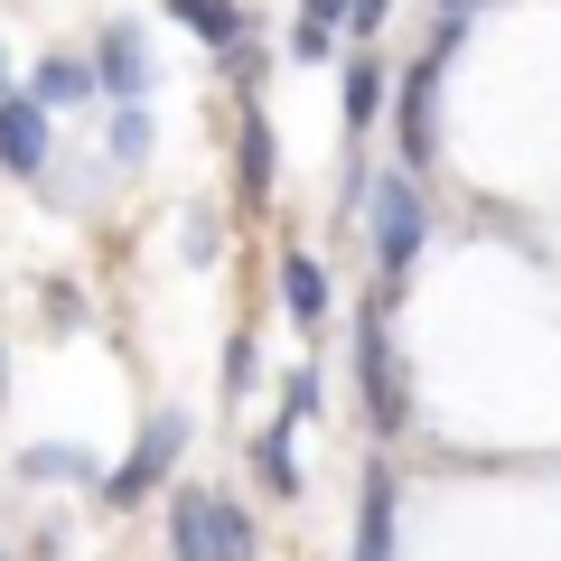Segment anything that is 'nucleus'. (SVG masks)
Listing matches in <instances>:
<instances>
[{"mask_svg": "<svg viewBox=\"0 0 561 561\" xmlns=\"http://www.w3.org/2000/svg\"><path fill=\"white\" fill-rule=\"evenodd\" d=\"M383 20H393V0H356V10H346V28H356V38H375Z\"/></svg>", "mask_w": 561, "mask_h": 561, "instance_id": "obj_20", "label": "nucleus"}, {"mask_svg": "<svg viewBox=\"0 0 561 561\" xmlns=\"http://www.w3.org/2000/svg\"><path fill=\"white\" fill-rule=\"evenodd\" d=\"M290 57H300V66H337V28L300 20V28H290Z\"/></svg>", "mask_w": 561, "mask_h": 561, "instance_id": "obj_18", "label": "nucleus"}, {"mask_svg": "<svg viewBox=\"0 0 561 561\" xmlns=\"http://www.w3.org/2000/svg\"><path fill=\"white\" fill-rule=\"evenodd\" d=\"M253 468H262V486H272V496H300V459H290V421H272V431L253 440Z\"/></svg>", "mask_w": 561, "mask_h": 561, "instance_id": "obj_13", "label": "nucleus"}, {"mask_svg": "<svg viewBox=\"0 0 561 561\" xmlns=\"http://www.w3.org/2000/svg\"><path fill=\"white\" fill-rule=\"evenodd\" d=\"M319 402H328V393H319V365H290V375H280V421H290V431H300Z\"/></svg>", "mask_w": 561, "mask_h": 561, "instance_id": "obj_16", "label": "nucleus"}, {"mask_svg": "<svg viewBox=\"0 0 561 561\" xmlns=\"http://www.w3.org/2000/svg\"><path fill=\"white\" fill-rule=\"evenodd\" d=\"M459 38L468 28H431V47H421V57L402 66V84H393V150H402L412 179L440 160V76H449V57H459Z\"/></svg>", "mask_w": 561, "mask_h": 561, "instance_id": "obj_2", "label": "nucleus"}, {"mask_svg": "<svg viewBox=\"0 0 561 561\" xmlns=\"http://www.w3.org/2000/svg\"><path fill=\"white\" fill-rule=\"evenodd\" d=\"M253 375H262V346L253 337H225V402L253 393Z\"/></svg>", "mask_w": 561, "mask_h": 561, "instance_id": "obj_17", "label": "nucleus"}, {"mask_svg": "<svg viewBox=\"0 0 561 561\" xmlns=\"http://www.w3.org/2000/svg\"><path fill=\"white\" fill-rule=\"evenodd\" d=\"M47 150H57L47 103H38V94H0V169H10V179H38Z\"/></svg>", "mask_w": 561, "mask_h": 561, "instance_id": "obj_6", "label": "nucleus"}, {"mask_svg": "<svg viewBox=\"0 0 561 561\" xmlns=\"http://www.w3.org/2000/svg\"><path fill=\"white\" fill-rule=\"evenodd\" d=\"M169 20L197 28L216 57H234V47H243V0H169Z\"/></svg>", "mask_w": 561, "mask_h": 561, "instance_id": "obj_12", "label": "nucleus"}, {"mask_svg": "<svg viewBox=\"0 0 561 561\" xmlns=\"http://www.w3.org/2000/svg\"><path fill=\"white\" fill-rule=\"evenodd\" d=\"M28 94H38L47 113H57V103H84V94H94V66H84V57H47V66H38V84H28Z\"/></svg>", "mask_w": 561, "mask_h": 561, "instance_id": "obj_14", "label": "nucleus"}, {"mask_svg": "<svg viewBox=\"0 0 561 561\" xmlns=\"http://www.w3.org/2000/svg\"><path fill=\"white\" fill-rule=\"evenodd\" d=\"M393 534H402V486L383 459H365L356 478V561H393Z\"/></svg>", "mask_w": 561, "mask_h": 561, "instance_id": "obj_7", "label": "nucleus"}, {"mask_svg": "<svg viewBox=\"0 0 561 561\" xmlns=\"http://www.w3.org/2000/svg\"><path fill=\"white\" fill-rule=\"evenodd\" d=\"M187 440H197V421H187V412H150V421H140V440H131V459L103 478V505H150L160 478L187 459Z\"/></svg>", "mask_w": 561, "mask_h": 561, "instance_id": "obj_5", "label": "nucleus"}, {"mask_svg": "<svg viewBox=\"0 0 561 561\" xmlns=\"http://www.w3.org/2000/svg\"><path fill=\"white\" fill-rule=\"evenodd\" d=\"M187 262H216V216H187Z\"/></svg>", "mask_w": 561, "mask_h": 561, "instance_id": "obj_21", "label": "nucleus"}, {"mask_svg": "<svg viewBox=\"0 0 561 561\" xmlns=\"http://www.w3.org/2000/svg\"><path fill=\"white\" fill-rule=\"evenodd\" d=\"M478 10H496V0H440V28H468Z\"/></svg>", "mask_w": 561, "mask_h": 561, "instance_id": "obj_23", "label": "nucleus"}, {"mask_svg": "<svg viewBox=\"0 0 561 561\" xmlns=\"http://www.w3.org/2000/svg\"><path fill=\"white\" fill-rule=\"evenodd\" d=\"M28 478H84L76 449H28Z\"/></svg>", "mask_w": 561, "mask_h": 561, "instance_id": "obj_19", "label": "nucleus"}, {"mask_svg": "<svg viewBox=\"0 0 561 561\" xmlns=\"http://www.w3.org/2000/svg\"><path fill=\"white\" fill-rule=\"evenodd\" d=\"M346 66V140H365L383 122V84H393V66L383 57H337Z\"/></svg>", "mask_w": 561, "mask_h": 561, "instance_id": "obj_11", "label": "nucleus"}, {"mask_svg": "<svg viewBox=\"0 0 561 561\" xmlns=\"http://www.w3.org/2000/svg\"><path fill=\"white\" fill-rule=\"evenodd\" d=\"M365 253H375V280H383V300L402 290V272L421 262V243H431V197H421L412 169H383L375 187H365Z\"/></svg>", "mask_w": 561, "mask_h": 561, "instance_id": "obj_1", "label": "nucleus"}, {"mask_svg": "<svg viewBox=\"0 0 561 561\" xmlns=\"http://www.w3.org/2000/svg\"><path fill=\"white\" fill-rule=\"evenodd\" d=\"M94 84H103L113 103H140V94H150V47H140V28H131V20H113V28H103Z\"/></svg>", "mask_w": 561, "mask_h": 561, "instance_id": "obj_8", "label": "nucleus"}, {"mask_svg": "<svg viewBox=\"0 0 561 561\" xmlns=\"http://www.w3.org/2000/svg\"><path fill=\"white\" fill-rule=\"evenodd\" d=\"M0 94H10V47H0Z\"/></svg>", "mask_w": 561, "mask_h": 561, "instance_id": "obj_24", "label": "nucleus"}, {"mask_svg": "<svg viewBox=\"0 0 561 561\" xmlns=\"http://www.w3.org/2000/svg\"><path fill=\"white\" fill-rule=\"evenodd\" d=\"M280 309H290V319H300L309 337L328 328V309H337V290H328V262H319V253H280Z\"/></svg>", "mask_w": 561, "mask_h": 561, "instance_id": "obj_9", "label": "nucleus"}, {"mask_svg": "<svg viewBox=\"0 0 561 561\" xmlns=\"http://www.w3.org/2000/svg\"><path fill=\"white\" fill-rule=\"evenodd\" d=\"M346 10L356 0H300V20H319V28H346Z\"/></svg>", "mask_w": 561, "mask_h": 561, "instance_id": "obj_22", "label": "nucleus"}, {"mask_svg": "<svg viewBox=\"0 0 561 561\" xmlns=\"http://www.w3.org/2000/svg\"><path fill=\"white\" fill-rule=\"evenodd\" d=\"M356 383H365L375 440H402V431H412V375H402V356H393V319H383V300L356 319Z\"/></svg>", "mask_w": 561, "mask_h": 561, "instance_id": "obj_4", "label": "nucleus"}, {"mask_svg": "<svg viewBox=\"0 0 561 561\" xmlns=\"http://www.w3.org/2000/svg\"><path fill=\"white\" fill-rule=\"evenodd\" d=\"M103 131H113V160H122V169H140V160H150V113H140V103H122V113L103 122Z\"/></svg>", "mask_w": 561, "mask_h": 561, "instance_id": "obj_15", "label": "nucleus"}, {"mask_svg": "<svg viewBox=\"0 0 561 561\" xmlns=\"http://www.w3.org/2000/svg\"><path fill=\"white\" fill-rule=\"evenodd\" d=\"M169 561H253V515L225 486H179L169 496Z\"/></svg>", "mask_w": 561, "mask_h": 561, "instance_id": "obj_3", "label": "nucleus"}, {"mask_svg": "<svg viewBox=\"0 0 561 561\" xmlns=\"http://www.w3.org/2000/svg\"><path fill=\"white\" fill-rule=\"evenodd\" d=\"M234 169H243V206H262V197H272L280 150H272V113H262L253 94H243V140H234Z\"/></svg>", "mask_w": 561, "mask_h": 561, "instance_id": "obj_10", "label": "nucleus"}]
</instances>
